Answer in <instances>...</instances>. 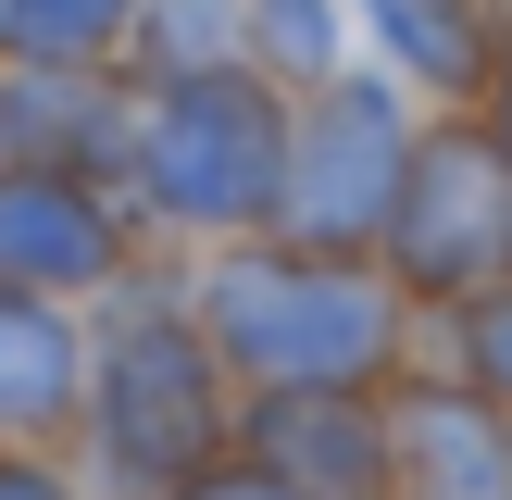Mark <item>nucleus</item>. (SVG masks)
I'll return each instance as SVG.
<instances>
[{"label": "nucleus", "mask_w": 512, "mask_h": 500, "mask_svg": "<svg viewBox=\"0 0 512 500\" xmlns=\"http://www.w3.org/2000/svg\"><path fill=\"white\" fill-rule=\"evenodd\" d=\"M188 313L213 325L238 388H375L400 363V275H375L363 250H300L275 225L213 238Z\"/></svg>", "instance_id": "nucleus-1"}, {"label": "nucleus", "mask_w": 512, "mask_h": 500, "mask_svg": "<svg viewBox=\"0 0 512 500\" xmlns=\"http://www.w3.org/2000/svg\"><path fill=\"white\" fill-rule=\"evenodd\" d=\"M213 450H238V375H225L213 325L150 300L138 275L100 288V325H88V463H100V488L163 500Z\"/></svg>", "instance_id": "nucleus-2"}, {"label": "nucleus", "mask_w": 512, "mask_h": 500, "mask_svg": "<svg viewBox=\"0 0 512 500\" xmlns=\"http://www.w3.org/2000/svg\"><path fill=\"white\" fill-rule=\"evenodd\" d=\"M288 188V88L263 63H200L138 88V150H125V200L175 238H250L275 225Z\"/></svg>", "instance_id": "nucleus-3"}, {"label": "nucleus", "mask_w": 512, "mask_h": 500, "mask_svg": "<svg viewBox=\"0 0 512 500\" xmlns=\"http://www.w3.org/2000/svg\"><path fill=\"white\" fill-rule=\"evenodd\" d=\"M375 250H388V275L413 300L500 288V275H512V138H500V125H438V138H413Z\"/></svg>", "instance_id": "nucleus-4"}, {"label": "nucleus", "mask_w": 512, "mask_h": 500, "mask_svg": "<svg viewBox=\"0 0 512 500\" xmlns=\"http://www.w3.org/2000/svg\"><path fill=\"white\" fill-rule=\"evenodd\" d=\"M400 163H413L400 88H375V75H313V100H288L275 238H300V250H375L388 238V200H400Z\"/></svg>", "instance_id": "nucleus-5"}, {"label": "nucleus", "mask_w": 512, "mask_h": 500, "mask_svg": "<svg viewBox=\"0 0 512 500\" xmlns=\"http://www.w3.org/2000/svg\"><path fill=\"white\" fill-rule=\"evenodd\" d=\"M138 275V200L88 163H13L0 175V288L100 300Z\"/></svg>", "instance_id": "nucleus-6"}, {"label": "nucleus", "mask_w": 512, "mask_h": 500, "mask_svg": "<svg viewBox=\"0 0 512 500\" xmlns=\"http://www.w3.org/2000/svg\"><path fill=\"white\" fill-rule=\"evenodd\" d=\"M238 450L275 463L300 500H400L388 463V388H250Z\"/></svg>", "instance_id": "nucleus-7"}, {"label": "nucleus", "mask_w": 512, "mask_h": 500, "mask_svg": "<svg viewBox=\"0 0 512 500\" xmlns=\"http://www.w3.org/2000/svg\"><path fill=\"white\" fill-rule=\"evenodd\" d=\"M388 463L400 500H512V413L475 375H413L388 388Z\"/></svg>", "instance_id": "nucleus-8"}, {"label": "nucleus", "mask_w": 512, "mask_h": 500, "mask_svg": "<svg viewBox=\"0 0 512 500\" xmlns=\"http://www.w3.org/2000/svg\"><path fill=\"white\" fill-rule=\"evenodd\" d=\"M88 425V300L0 288V450H50Z\"/></svg>", "instance_id": "nucleus-9"}, {"label": "nucleus", "mask_w": 512, "mask_h": 500, "mask_svg": "<svg viewBox=\"0 0 512 500\" xmlns=\"http://www.w3.org/2000/svg\"><path fill=\"white\" fill-rule=\"evenodd\" d=\"M350 13H363L375 50H388L400 75H425V88H475V75H488V25H475V0H350Z\"/></svg>", "instance_id": "nucleus-10"}, {"label": "nucleus", "mask_w": 512, "mask_h": 500, "mask_svg": "<svg viewBox=\"0 0 512 500\" xmlns=\"http://www.w3.org/2000/svg\"><path fill=\"white\" fill-rule=\"evenodd\" d=\"M125 25H138V0H0V63L88 75V63H125Z\"/></svg>", "instance_id": "nucleus-11"}, {"label": "nucleus", "mask_w": 512, "mask_h": 500, "mask_svg": "<svg viewBox=\"0 0 512 500\" xmlns=\"http://www.w3.org/2000/svg\"><path fill=\"white\" fill-rule=\"evenodd\" d=\"M238 50H250V0H138V25H125V88L238 63Z\"/></svg>", "instance_id": "nucleus-12"}, {"label": "nucleus", "mask_w": 512, "mask_h": 500, "mask_svg": "<svg viewBox=\"0 0 512 500\" xmlns=\"http://www.w3.org/2000/svg\"><path fill=\"white\" fill-rule=\"evenodd\" d=\"M250 63L288 75V88L338 75V0H250Z\"/></svg>", "instance_id": "nucleus-13"}, {"label": "nucleus", "mask_w": 512, "mask_h": 500, "mask_svg": "<svg viewBox=\"0 0 512 500\" xmlns=\"http://www.w3.org/2000/svg\"><path fill=\"white\" fill-rule=\"evenodd\" d=\"M450 350H463L450 375H475V388L512 413V275H500V288H475V300H450Z\"/></svg>", "instance_id": "nucleus-14"}, {"label": "nucleus", "mask_w": 512, "mask_h": 500, "mask_svg": "<svg viewBox=\"0 0 512 500\" xmlns=\"http://www.w3.org/2000/svg\"><path fill=\"white\" fill-rule=\"evenodd\" d=\"M163 500H300V488H288L275 463H250V450H213V463H200V475H175Z\"/></svg>", "instance_id": "nucleus-15"}, {"label": "nucleus", "mask_w": 512, "mask_h": 500, "mask_svg": "<svg viewBox=\"0 0 512 500\" xmlns=\"http://www.w3.org/2000/svg\"><path fill=\"white\" fill-rule=\"evenodd\" d=\"M0 500H88V488H75L50 450H0Z\"/></svg>", "instance_id": "nucleus-16"}, {"label": "nucleus", "mask_w": 512, "mask_h": 500, "mask_svg": "<svg viewBox=\"0 0 512 500\" xmlns=\"http://www.w3.org/2000/svg\"><path fill=\"white\" fill-rule=\"evenodd\" d=\"M488 125H500V138H512V63H500V88H488Z\"/></svg>", "instance_id": "nucleus-17"}]
</instances>
